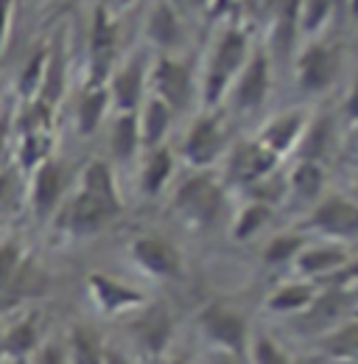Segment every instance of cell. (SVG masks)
<instances>
[{
    "instance_id": "15",
    "label": "cell",
    "mask_w": 358,
    "mask_h": 364,
    "mask_svg": "<svg viewBox=\"0 0 358 364\" xmlns=\"http://www.w3.org/2000/svg\"><path fill=\"white\" fill-rule=\"evenodd\" d=\"M202 328L224 353H241L246 348V319L224 306H210L202 314Z\"/></svg>"
},
{
    "instance_id": "8",
    "label": "cell",
    "mask_w": 358,
    "mask_h": 364,
    "mask_svg": "<svg viewBox=\"0 0 358 364\" xmlns=\"http://www.w3.org/2000/svg\"><path fill=\"white\" fill-rule=\"evenodd\" d=\"M308 228L336 241L358 238V202L342 193L322 196L308 216Z\"/></svg>"
},
{
    "instance_id": "20",
    "label": "cell",
    "mask_w": 358,
    "mask_h": 364,
    "mask_svg": "<svg viewBox=\"0 0 358 364\" xmlns=\"http://www.w3.org/2000/svg\"><path fill=\"white\" fill-rule=\"evenodd\" d=\"M171 121H174V109L168 104H163L160 98L148 95L140 104V112H137V127H140L143 149L163 146V140H166L168 129H171Z\"/></svg>"
},
{
    "instance_id": "28",
    "label": "cell",
    "mask_w": 358,
    "mask_h": 364,
    "mask_svg": "<svg viewBox=\"0 0 358 364\" xmlns=\"http://www.w3.org/2000/svg\"><path fill=\"white\" fill-rule=\"evenodd\" d=\"M53 151V135L50 132H31V135H20L17 143V168L31 174L40 163H45Z\"/></svg>"
},
{
    "instance_id": "12",
    "label": "cell",
    "mask_w": 358,
    "mask_h": 364,
    "mask_svg": "<svg viewBox=\"0 0 358 364\" xmlns=\"http://www.w3.org/2000/svg\"><path fill=\"white\" fill-rule=\"evenodd\" d=\"M277 163H280V157L274 151H268L258 137H252V140L238 143L229 151V157H227V177L235 185L249 188L258 180H264L266 174H271L277 168Z\"/></svg>"
},
{
    "instance_id": "44",
    "label": "cell",
    "mask_w": 358,
    "mask_h": 364,
    "mask_svg": "<svg viewBox=\"0 0 358 364\" xmlns=\"http://www.w3.org/2000/svg\"><path fill=\"white\" fill-rule=\"evenodd\" d=\"M339 274H342L345 280H358V258H356V261L350 258V261H347V264L339 269Z\"/></svg>"
},
{
    "instance_id": "3",
    "label": "cell",
    "mask_w": 358,
    "mask_h": 364,
    "mask_svg": "<svg viewBox=\"0 0 358 364\" xmlns=\"http://www.w3.org/2000/svg\"><path fill=\"white\" fill-rule=\"evenodd\" d=\"M121 208L115 205H107L95 196H90L85 191L76 188V193H70L59 210H56V228L73 238H87V235H95L104 228H109L115 219H118Z\"/></svg>"
},
{
    "instance_id": "43",
    "label": "cell",
    "mask_w": 358,
    "mask_h": 364,
    "mask_svg": "<svg viewBox=\"0 0 358 364\" xmlns=\"http://www.w3.org/2000/svg\"><path fill=\"white\" fill-rule=\"evenodd\" d=\"M229 6H232V0H210V6H207V14H210V17H219V14H224Z\"/></svg>"
},
{
    "instance_id": "42",
    "label": "cell",
    "mask_w": 358,
    "mask_h": 364,
    "mask_svg": "<svg viewBox=\"0 0 358 364\" xmlns=\"http://www.w3.org/2000/svg\"><path fill=\"white\" fill-rule=\"evenodd\" d=\"M9 132H11V124H9V118H0V168H3V157H6V149H9Z\"/></svg>"
},
{
    "instance_id": "47",
    "label": "cell",
    "mask_w": 358,
    "mask_h": 364,
    "mask_svg": "<svg viewBox=\"0 0 358 364\" xmlns=\"http://www.w3.org/2000/svg\"><path fill=\"white\" fill-rule=\"evenodd\" d=\"M350 196L358 202V174H356V180H353V193H350Z\"/></svg>"
},
{
    "instance_id": "5",
    "label": "cell",
    "mask_w": 358,
    "mask_h": 364,
    "mask_svg": "<svg viewBox=\"0 0 358 364\" xmlns=\"http://www.w3.org/2000/svg\"><path fill=\"white\" fill-rule=\"evenodd\" d=\"M148 87L154 98L171 109H185L193 98V70L188 62L163 53L154 65H148Z\"/></svg>"
},
{
    "instance_id": "26",
    "label": "cell",
    "mask_w": 358,
    "mask_h": 364,
    "mask_svg": "<svg viewBox=\"0 0 358 364\" xmlns=\"http://www.w3.org/2000/svg\"><path fill=\"white\" fill-rule=\"evenodd\" d=\"M65 85H67V59H65L62 46H53L48 48L43 85H40V92H37V101H43L48 107H56L59 98L65 95Z\"/></svg>"
},
{
    "instance_id": "13",
    "label": "cell",
    "mask_w": 358,
    "mask_h": 364,
    "mask_svg": "<svg viewBox=\"0 0 358 364\" xmlns=\"http://www.w3.org/2000/svg\"><path fill=\"white\" fill-rule=\"evenodd\" d=\"M87 291L90 297H92V303L98 306V311H104V314H126V311H134V309H143V303H146V297L132 289V286H126V283H121V280H115V277H109V274H90L87 277Z\"/></svg>"
},
{
    "instance_id": "30",
    "label": "cell",
    "mask_w": 358,
    "mask_h": 364,
    "mask_svg": "<svg viewBox=\"0 0 358 364\" xmlns=\"http://www.w3.org/2000/svg\"><path fill=\"white\" fill-rule=\"evenodd\" d=\"M333 140V124L327 118H316L305 124V132L300 137L297 149H300V160H319L322 163V154L327 151Z\"/></svg>"
},
{
    "instance_id": "27",
    "label": "cell",
    "mask_w": 358,
    "mask_h": 364,
    "mask_svg": "<svg viewBox=\"0 0 358 364\" xmlns=\"http://www.w3.org/2000/svg\"><path fill=\"white\" fill-rule=\"evenodd\" d=\"M65 353H67L70 364H104L107 348H104L98 331H92L87 325H76L67 336Z\"/></svg>"
},
{
    "instance_id": "2",
    "label": "cell",
    "mask_w": 358,
    "mask_h": 364,
    "mask_svg": "<svg viewBox=\"0 0 358 364\" xmlns=\"http://www.w3.org/2000/svg\"><path fill=\"white\" fill-rule=\"evenodd\" d=\"M171 210L182 216L193 228H210L222 219L224 191L216 177L205 168L193 177L179 182V188L171 196Z\"/></svg>"
},
{
    "instance_id": "51",
    "label": "cell",
    "mask_w": 358,
    "mask_h": 364,
    "mask_svg": "<svg viewBox=\"0 0 358 364\" xmlns=\"http://www.w3.org/2000/svg\"><path fill=\"white\" fill-rule=\"evenodd\" d=\"M174 364H185V362H174Z\"/></svg>"
},
{
    "instance_id": "7",
    "label": "cell",
    "mask_w": 358,
    "mask_h": 364,
    "mask_svg": "<svg viewBox=\"0 0 358 364\" xmlns=\"http://www.w3.org/2000/svg\"><path fill=\"white\" fill-rule=\"evenodd\" d=\"M268 92H271V62H268L266 50H255L241 68V73L235 76L229 87V98L235 109L255 112L266 104Z\"/></svg>"
},
{
    "instance_id": "4",
    "label": "cell",
    "mask_w": 358,
    "mask_h": 364,
    "mask_svg": "<svg viewBox=\"0 0 358 364\" xmlns=\"http://www.w3.org/2000/svg\"><path fill=\"white\" fill-rule=\"evenodd\" d=\"M224 151H227V127H224V118L222 112H216V107H207L188 127L185 140H182V157L193 168L205 171V168H210L222 157Z\"/></svg>"
},
{
    "instance_id": "32",
    "label": "cell",
    "mask_w": 358,
    "mask_h": 364,
    "mask_svg": "<svg viewBox=\"0 0 358 364\" xmlns=\"http://www.w3.org/2000/svg\"><path fill=\"white\" fill-rule=\"evenodd\" d=\"M308 247V238L300 232H280L268 241V247L264 250V261L274 264V267H286L294 264V258Z\"/></svg>"
},
{
    "instance_id": "29",
    "label": "cell",
    "mask_w": 358,
    "mask_h": 364,
    "mask_svg": "<svg viewBox=\"0 0 358 364\" xmlns=\"http://www.w3.org/2000/svg\"><path fill=\"white\" fill-rule=\"evenodd\" d=\"M313 300H316V286L313 283H288V286H280L268 297V309L277 311V314L305 311Z\"/></svg>"
},
{
    "instance_id": "22",
    "label": "cell",
    "mask_w": 358,
    "mask_h": 364,
    "mask_svg": "<svg viewBox=\"0 0 358 364\" xmlns=\"http://www.w3.org/2000/svg\"><path fill=\"white\" fill-rule=\"evenodd\" d=\"M174 154L168 146H154L148 149L143 166H140V191L146 196H157L174 177Z\"/></svg>"
},
{
    "instance_id": "25",
    "label": "cell",
    "mask_w": 358,
    "mask_h": 364,
    "mask_svg": "<svg viewBox=\"0 0 358 364\" xmlns=\"http://www.w3.org/2000/svg\"><path fill=\"white\" fill-rule=\"evenodd\" d=\"M288 193L300 202H319L325 193V166L319 160H297L288 174Z\"/></svg>"
},
{
    "instance_id": "6",
    "label": "cell",
    "mask_w": 358,
    "mask_h": 364,
    "mask_svg": "<svg viewBox=\"0 0 358 364\" xmlns=\"http://www.w3.org/2000/svg\"><path fill=\"white\" fill-rule=\"evenodd\" d=\"M65 188H67V171L59 160L48 157L31 171V180L26 188V199L28 208L34 210L37 219L48 222L50 216H56L59 205L65 202Z\"/></svg>"
},
{
    "instance_id": "41",
    "label": "cell",
    "mask_w": 358,
    "mask_h": 364,
    "mask_svg": "<svg viewBox=\"0 0 358 364\" xmlns=\"http://www.w3.org/2000/svg\"><path fill=\"white\" fill-rule=\"evenodd\" d=\"M345 115H347V121L358 124V76L356 82H353V87H350V92H347V98H345Z\"/></svg>"
},
{
    "instance_id": "16",
    "label": "cell",
    "mask_w": 358,
    "mask_h": 364,
    "mask_svg": "<svg viewBox=\"0 0 358 364\" xmlns=\"http://www.w3.org/2000/svg\"><path fill=\"white\" fill-rule=\"evenodd\" d=\"M43 345V322L40 314H23L9 328H3V359L28 362Z\"/></svg>"
},
{
    "instance_id": "49",
    "label": "cell",
    "mask_w": 358,
    "mask_h": 364,
    "mask_svg": "<svg viewBox=\"0 0 358 364\" xmlns=\"http://www.w3.org/2000/svg\"><path fill=\"white\" fill-rule=\"evenodd\" d=\"M0 364H28V362H14V359H0Z\"/></svg>"
},
{
    "instance_id": "37",
    "label": "cell",
    "mask_w": 358,
    "mask_h": 364,
    "mask_svg": "<svg viewBox=\"0 0 358 364\" xmlns=\"http://www.w3.org/2000/svg\"><path fill=\"white\" fill-rule=\"evenodd\" d=\"M333 11V0H300L297 6V17H300V28L305 34L319 31L325 26V20Z\"/></svg>"
},
{
    "instance_id": "38",
    "label": "cell",
    "mask_w": 358,
    "mask_h": 364,
    "mask_svg": "<svg viewBox=\"0 0 358 364\" xmlns=\"http://www.w3.org/2000/svg\"><path fill=\"white\" fill-rule=\"evenodd\" d=\"M252 359L255 364H291L288 356L277 348V342H271L268 336H258L252 342Z\"/></svg>"
},
{
    "instance_id": "1",
    "label": "cell",
    "mask_w": 358,
    "mask_h": 364,
    "mask_svg": "<svg viewBox=\"0 0 358 364\" xmlns=\"http://www.w3.org/2000/svg\"><path fill=\"white\" fill-rule=\"evenodd\" d=\"M249 56H252L249 34L241 26H229L227 31H222V37L216 40V46L210 50L205 82H202L205 107H219V101H224V95L229 92L235 76L241 73V68L246 65Z\"/></svg>"
},
{
    "instance_id": "33",
    "label": "cell",
    "mask_w": 358,
    "mask_h": 364,
    "mask_svg": "<svg viewBox=\"0 0 358 364\" xmlns=\"http://www.w3.org/2000/svg\"><path fill=\"white\" fill-rule=\"evenodd\" d=\"M268 219H271V208L264 205V202H255V199H252L246 208L238 210V216H235V222H232V238H235V241L252 238L255 232H261V230L266 228Z\"/></svg>"
},
{
    "instance_id": "45",
    "label": "cell",
    "mask_w": 358,
    "mask_h": 364,
    "mask_svg": "<svg viewBox=\"0 0 358 364\" xmlns=\"http://www.w3.org/2000/svg\"><path fill=\"white\" fill-rule=\"evenodd\" d=\"M104 364H132L124 353H118V350H107V356H104Z\"/></svg>"
},
{
    "instance_id": "46",
    "label": "cell",
    "mask_w": 358,
    "mask_h": 364,
    "mask_svg": "<svg viewBox=\"0 0 358 364\" xmlns=\"http://www.w3.org/2000/svg\"><path fill=\"white\" fill-rule=\"evenodd\" d=\"M210 364H235V359H232V353H213V359H210Z\"/></svg>"
},
{
    "instance_id": "23",
    "label": "cell",
    "mask_w": 358,
    "mask_h": 364,
    "mask_svg": "<svg viewBox=\"0 0 358 364\" xmlns=\"http://www.w3.org/2000/svg\"><path fill=\"white\" fill-rule=\"evenodd\" d=\"M109 109V92L107 85H87V90L82 92L79 104H76V129L82 137H90L107 118Z\"/></svg>"
},
{
    "instance_id": "40",
    "label": "cell",
    "mask_w": 358,
    "mask_h": 364,
    "mask_svg": "<svg viewBox=\"0 0 358 364\" xmlns=\"http://www.w3.org/2000/svg\"><path fill=\"white\" fill-rule=\"evenodd\" d=\"M166 3H171V6L177 9L182 20H185V17H190V14L207 11V6H210V0H166Z\"/></svg>"
},
{
    "instance_id": "19",
    "label": "cell",
    "mask_w": 358,
    "mask_h": 364,
    "mask_svg": "<svg viewBox=\"0 0 358 364\" xmlns=\"http://www.w3.org/2000/svg\"><path fill=\"white\" fill-rule=\"evenodd\" d=\"M350 261L347 250L339 244H316V247H305L297 258L294 267L303 277H330L336 274L345 264Z\"/></svg>"
},
{
    "instance_id": "24",
    "label": "cell",
    "mask_w": 358,
    "mask_h": 364,
    "mask_svg": "<svg viewBox=\"0 0 358 364\" xmlns=\"http://www.w3.org/2000/svg\"><path fill=\"white\" fill-rule=\"evenodd\" d=\"M140 149H143V140L137 127V112H118L109 132V154L121 163H129L137 157Z\"/></svg>"
},
{
    "instance_id": "36",
    "label": "cell",
    "mask_w": 358,
    "mask_h": 364,
    "mask_svg": "<svg viewBox=\"0 0 358 364\" xmlns=\"http://www.w3.org/2000/svg\"><path fill=\"white\" fill-rule=\"evenodd\" d=\"M23 202V182L20 168H0V216H9Z\"/></svg>"
},
{
    "instance_id": "48",
    "label": "cell",
    "mask_w": 358,
    "mask_h": 364,
    "mask_svg": "<svg viewBox=\"0 0 358 364\" xmlns=\"http://www.w3.org/2000/svg\"><path fill=\"white\" fill-rule=\"evenodd\" d=\"M0 359H3V322H0Z\"/></svg>"
},
{
    "instance_id": "31",
    "label": "cell",
    "mask_w": 358,
    "mask_h": 364,
    "mask_svg": "<svg viewBox=\"0 0 358 364\" xmlns=\"http://www.w3.org/2000/svg\"><path fill=\"white\" fill-rule=\"evenodd\" d=\"M297 6L300 0H286L280 9H277V17H274V26H271V48L277 53H288L291 40L300 28V17H297Z\"/></svg>"
},
{
    "instance_id": "18",
    "label": "cell",
    "mask_w": 358,
    "mask_h": 364,
    "mask_svg": "<svg viewBox=\"0 0 358 364\" xmlns=\"http://www.w3.org/2000/svg\"><path fill=\"white\" fill-rule=\"evenodd\" d=\"M305 124H308V118L303 112L274 115L268 124H264V129L258 132V140L266 146L268 151H274L277 157H283L286 151H291L300 143V137L305 132Z\"/></svg>"
},
{
    "instance_id": "10",
    "label": "cell",
    "mask_w": 358,
    "mask_h": 364,
    "mask_svg": "<svg viewBox=\"0 0 358 364\" xmlns=\"http://www.w3.org/2000/svg\"><path fill=\"white\" fill-rule=\"evenodd\" d=\"M146 90H148V62H146V56H134L129 62H124L107 79L109 104L118 112H137L140 104L146 101Z\"/></svg>"
},
{
    "instance_id": "14",
    "label": "cell",
    "mask_w": 358,
    "mask_h": 364,
    "mask_svg": "<svg viewBox=\"0 0 358 364\" xmlns=\"http://www.w3.org/2000/svg\"><path fill=\"white\" fill-rule=\"evenodd\" d=\"M146 37L166 56H174V50L182 48V43H185V23H182L179 11L171 3L160 0V3L151 6L148 17H146Z\"/></svg>"
},
{
    "instance_id": "21",
    "label": "cell",
    "mask_w": 358,
    "mask_h": 364,
    "mask_svg": "<svg viewBox=\"0 0 358 364\" xmlns=\"http://www.w3.org/2000/svg\"><path fill=\"white\" fill-rule=\"evenodd\" d=\"M79 191H85L90 196L107 202V205H115L124 210V202H121V191H118V182L112 174V166L107 160H90L87 166L82 168V177H79Z\"/></svg>"
},
{
    "instance_id": "50",
    "label": "cell",
    "mask_w": 358,
    "mask_h": 364,
    "mask_svg": "<svg viewBox=\"0 0 358 364\" xmlns=\"http://www.w3.org/2000/svg\"><path fill=\"white\" fill-rule=\"evenodd\" d=\"M121 3H124V6H129V3H132V0H121Z\"/></svg>"
},
{
    "instance_id": "39",
    "label": "cell",
    "mask_w": 358,
    "mask_h": 364,
    "mask_svg": "<svg viewBox=\"0 0 358 364\" xmlns=\"http://www.w3.org/2000/svg\"><path fill=\"white\" fill-rule=\"evenodd\" d=\"M28 364H70V362H67L65 345H59V342H43L37 348V353L28 359Z\"/></svg>"
},
{
    "instance_id": "35",
    "label": "cell",
    "mask_w": 358,
    "mask_h": 364,
    "mask_svg": "<svg viewBox=\"0 0 358 364\" xmlns=\"http://www.w3.org/2000/svg\"><path fill=\"white\" fill-rule=\"evenodd\" d=\"M249 191H252V199H255V202H264V205L271 208V205H277V202L286 199V193H288V177H283V174L274 168L264 180L249 185Z\"/></svg>"
},
{
    "instance_id": "17",
    "label": "cell",
    "mask_w": 358,
    "mask_h": 364,
    "mask_svg": "<svg viewBox=\"0 0 358 364\" xmlns=\"http://www.w3.org/2000/svg\"><path fill=\"white\" fill-rule=\"evenodd\" d=\"M171 314L166 306H151V309H143L132 322V336L140 342L143 350L148 353H163L168 339H171Z\"/></svg>"
},
{
    "instance_id": "34",
    "label": "cell",
    "mask_w": 358,
    "mask_h": 364,
    "mask_svg": "<svg viewBox=\"0 0 358 364\" xmlns=\"http://www.w3.org/2000/svg\"><path fill=\"white\" fill-rule=\"evenodd\" d=\"M45 59H48V48H40L23 68L20 79H17V90H20V98L23 101H34L37 92H40V85H43V73H45Z\"/></svg>"
},
{
    "instance_id": "9",
    "label": "cell",
    "mask_w": 358,
    "mask_h": 364,
    "mask_svg": "<svg viewBox=\"0 0 358 364\" xmlns=\"http://www.w3.org/2000/svg\"><path fill=\"white\" fill-rule=\"evenodd\" d=\"M129 258L140 272L157 280H174L182 274V255L179 250L160 235H137L129 244Z\"/></svg>"
},
{
    "instance_id": "11",
    "label": "cell",
    "mask_w": 358,
    "mask_h": 364,
    "mask_svg": "<svg viewBox=\"0 0 358 364\" xmlns=\"http://www.w3.org/2000/svg\"><path fill=\"white\" fill-rule=\"evenodd\" d=\"M342 68V53L327 43H311L297 56V85L305 92H325Z\"/></svg>"
}]
</instances>
